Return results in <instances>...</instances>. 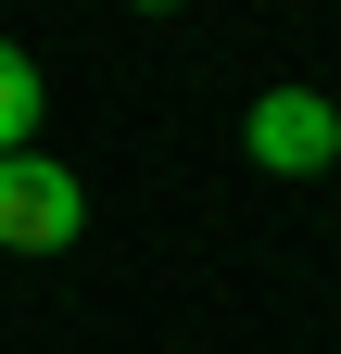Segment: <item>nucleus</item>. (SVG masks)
I'll return each instance as SVG.
<instances>
[{
  "instance_id": "f257e3e1",
  "label": "nucleus",
  "mask_w": 341,
  "mask_h": 354,
  "mask_svg": "<svg viewBox=\"0 0 341 354\" xmlns=\"http://www.w3.org/2000/svg\"><path fill=\"white\" fill-rule=\"evenodd\" d=\"M76 228H89L76 165H51V152H13V165H0V253H64Z\"/></svg>"
},
{
  "instance_id": "f03ea898",
  "label": "nucleus",
  "mask_w": 341,
  "mask_h": 354,
  "mask_svg": "<svg viewBox=\"0 0 341 354\" xmlns=\"http://www.w3.org/2000/svg\"><path fill=\"white\" fill-rule=\"evenodd\" d=\"M240 152L266 165V177H329V152H341V114L316 102V88H266V102L240 114Z\"/></svg>"
},
{
  "instance_id": "7ed1b4c3",
  "label": "nucleus",
  "mask_w": 341,
  "mask_h": 354,
  "mask_svg": "<svg viewBox=\"0 0 341 354\" xmlns=\"http://www.w3.org/2000/svg\"><path fill=\"white\" fill-rule=\"evenodd\" d=\"M38 152V64H26V38H0V165Z\"/></svg>"
},
{
  "instance_id": "20e7f679",
  "label": "nucleus",
  "mask_w": 341,
  "mask_h": 354,
  "mask_svg": "<svg viewBox=\"0 0 341 354\" xmlns=\"http://www.w3.org/2000/svg\"><path fill=\"white\" fill-rule=\"evenodd\" d=\"M329 177H341V152H329Z\"/></svg>"
}]
</instances>
